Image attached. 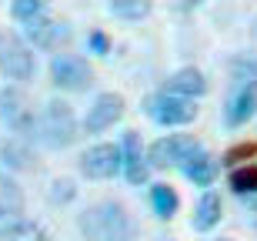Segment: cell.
<instances>
[{
	"label": "cell",
	"mask_w": 257,
	"mask_h": 241,
	"mask_svg": "<svg viewBox=\"0 0 257 241\" xmlns=\"http://www.w3.org/2000/svg\"><path fill=\"white\" fill-rule=\"evenodd\" d=\"M197 147L200 141L194 134H164L147 147V157H151L154 171H167V168H181Z\"/></svg>",
	"instance_id": "9c48e42d"
},
{
	"label": "cell",
	"mask_w": 257,
	"mask_h": 241,
	"mask_svg": "<svg viewBox=\"0 0 257 241\" xmlns=\"http://www.w3.org/2000/svg\"><path fill=\"white\" fill-rule=\"evenodd\" d=\"M144 111L157 127H187L197 121V101L181 94H171V91H154L147 101H144Z\"/></svg>",
	"instance_id": "3957f363"
},
{
	"label": "cell",
	"mask_w": 257,
	"mask_h": 241,
	"mask_svg": "<svg viewBox=\"0 0 257 241\" xmlns=\"http://www.w3.org/2000/svg\"><path fill=\"white\" fill-rule=\"evenodd\" d=\"M217 171H220L217 157L210 154V151H204V144H200L197 151L181 164V174L187 178V181H194L197 188H210V184L217 181Z\"/></svg>",
	"instance_id": "9a60e30c"
},
{
	"label": "cell",
	"mask_w": 257,
	"mask_h": 241,
	"mask_svg": "<svg viewBox=\"0 0 257 241\" xmlns=\"http://www.w3.org/2000/svg\"><path fill=\"white\" fill-rule=\"evenodd\" d=\"M47 4L50 0H10V17L17 24H27V20L47 14Z\"/></svg>",
	"instance_id": "7402d4cb"
},
{
	"label": "cell",
	"mask_w": 257,
	"mask_h": 241,
	"mask_svg": "<svg viewBox=\"0 0 257 241\" xmlns=\"http://www.w3.org/2000/svg\"><path fill=\"white\" fill-rule=\"evenodd\" d=\"M120 154H124V181L134 184V188H141V184L151 181V157H147V147L141 144V134L137 131H124L120 137Z\"/></svg>",
	"instance_id": "8fae6325"
},
{
	"label": "cell",
	"mask_w": 257,
	"mask_h": 241,
	"mask_svg": "<svg viewBox=\"0 0 257 241\" xmlns=\"http://www.w3.org/2000/svg\"><path fill=\"white\" fill-rule=\"evenodd\" d=\"M74 198H77V184L70 178H54L50 181V191H47L50 204H70Z\"/></svg>",
	"instance_id": "cb8c5ba5"
},
{
	"label": "cell",
	"mask_w": 257,
	"mask_h": 241,
	"mask_svg": "<svg viewBox=\"0 0 257 241\" xmlns=\"http://www.w3.org/2000/svg\"><path fill=\"white\" fill-rule=\"evenodd\" d=\"M164 91L181 94V97H191V101H200V97L207 94V77H204V70H200V67L187 64V67H177V70L167 74Z\"/></svg>",
	"instance_id": "5bb4252c"
},
{
	"label": "cell",
	"mask_w": 257,
	"mask_h": 241,
	"mask_svg": "<svg viewBox=\"0 0 257 241\" xmlns=\"http://www.w3.org/2000/svg\"><path fill=\"white\" fill-rule=\"evenodd\" d=\"M50 84L67 94H87L94 87V67L80 54H54L50 57Z\"/></svg>",
	"instance_id": "5b68a950"
},
{
	"label": "cell",
	"mask_w": 257,
	"mask_h": 241,
	"mask_svg": "<svg viewBox=\"0 0 257 241\" xmlns=\"http://www.w3.org/2000/svg\"><path fill=\"white\" fill-rule=\"evenodd\" d=\"M84 241H137V221L120 201H97L77 214Z\"/></svg>",
	"instance_id": "6da1fadb"
},
{
	"label": "cell",
	"mask_w": 257,
	"mask_h": 241,
	"mask_svg": "<svg viewBox=\"0 0 257 241\" xmlns=\"http://www.w3.org/2000/svg\"><path fill=\"white\" fill-rule=\"evenodd\" d=\"M217 241H234V238H217Z\"/></svg>",
	"instance_id": "83f0119b"
},
{
	"label": "cell",
	"mask_w": 257,
	"mask_h": 241,
	"mask_svg": "<svg viewBox=\"0 0 257 241\" xmlns=\"http://www.w3.org/2000/svg\"><path fill=\"white\" fill-rule=\"evenodd\" d=\"M151 208H154L157 218L171 221L174 214H177V208H181V194H177V188H171L167 181L151 184Z\"/></svg>",
	"instance_id": "ac0fdd59"
},
{
	"label": "cell",
	"mask_w": 257,
	"mask_h": 241,
	"mask_svg": "<svg viewBox=\"0 0 257 241\" xmlns=\"http://www.w3.org/2000/svg\"><path fill=\"white\" fill-rule=\"evenodd\" d=\"M184 4H187V7H200V4H204V0H184Z\"/></svg>",
	"instance_id": "4316f807"
},
{
	"label": "cell",
	"mask_w": 257,
	"mask_h": 241,
	"mask_svg": "<svg viewBox=\"0 0 257 241\" xmlns=\"http://www.w3.org/2000/svg\"><path fill=\"white\" fill-rule=\"evenodd\" d=\"M220 218H224V198H220L217 191H204L197 198V204H194V214H191V228L194 231H214L220 224Z\"/></svg>",
	"instance_id": "2e32d148"
},
{
	"label": "cell",
	"mask_w": 257,
	"mask_h": 241,
	"mask_svg": "<svg viewBox=\"0 0 257 241\" xmlns=\"http://www.w3.org/2000/svg\"><path fill=\"white\" fill-rule=\"evenodd\" d=\"M227 188H230L234 194H240V198H254V194H257V168H247V164L230 168Z\"/></svg>",
	"instance_id": "ffe728a7"
},
{
	"label": "cell",
	"mask_w": 257,
	"mask_h": 241,
	"mask_svg": "<svg viewBox=\"0 0 257 241\" xmlns=\"http://www.w3.org/2000/svg\"><path fill=\"white\" fill-rule=\"evenodd\" d=\"M257 147L254 144H237V147H230L227 154H224V164H230V168H237V164H244V157H250Z\"/></svg>",
	"instance_id": "484cf974"
},
{
	"label": "cell",
	"mask_w": 257,
	"mask_h": 241,
	"mask_svg": "<svg viewBox=\"0 0 257 241\" xmlns=\"http://www.w3.org/2000/svg\"><path fill=\"white\" fill-rule=\"evenodd\" d=\"M77 171L84 174L87 181H110L124 171V154H120V144H110V141H100V144H90L84 154L77 157Z\"/></svg>",
	"instance_id": "8992f818"
},
{
	"label": "cell",
	"mask_w": 257,
	"mask_h": 241,
	"mask_svg": "<svg viewBox=\"0 0 257 241\" xmlns=\"http://www.w3.org/2000/svg\"><path fill=\"white\" fill-rule=\"evenodd\" d=\"M0 164L7 171H34V151H30V141L24 137H7L0 141Z\"/></svg>",
	"instance_id": "e0dca14e"
},
{
	"label": "cell",
	"mask_w": 257,
	"mask_h": 241,
	"mask_svg": "<svg viewBox=\"0 0 257 241\" xmlns=\"http://www.w3.org/2000/svg\"><path fill=\"white\" fill-rule=\"evenodd\" d=\"M20 37L27 40L34 50H57L60 54V47L70 40V24L40 14V17H34V20L24 24V34H20Z\"/></svg>",
	"instance_id": "30bf717a"
},
{
	"label": "cell",
	"mask_w": 257,
	"mask_h": 241,
	"mask_svg": "<svg viewBox=\"0 0 257 241\" xmlns=\"http://www.w3.org/2000/svg\"><path fill=\"white\" fill-rule=\"evenodd\" d=\"M0 74L7 81H17V84H27L37 74L34 47L14 30H0Z\"/></svg>",
	"instance_id": "277c9868"
},
{
	"label": "cell",
	"mask_w": 257,
	"mask_h": 241,
	"mask_svg": "<svg viewBox=\"0 0 257 241\" xmlns=\"http://www.w3.org/2000/svg\"><path fill=\"white\" fill-rule=\"evenodd\" d=\"M80 137V121H77L74 107L67 104V101H60V97H54V101H47V104L40 107L37 114V141L44 147H50V151H64V147H70Z\"/></svg>",
	"instance_id": "7a4b0ae2"
},
{
	"label": "cell",
	"mask_w": 257,
	"mask_h": 241,
	"mask_svg": "<svg viewBox=\"0 0 257 241\" xmlns=\"http://www.w3.org/2000/svg\"><path fill=\"white\" fill-rule=\"evenodd\" d=\"M87 47H90V54H97V57H107V54H110V37H107L104 30H90V34H87Z\"/></svg>",
	"instance_id": "d4e9b609"
},
{
	"label": "cell",
	"mask_w": 257,
	"mask_h": 241,
	"mask_svg": "<svg viewBox=\"0 0 257 241\" xmlns=\"http://www.w3.org/2000/svg\"><path fill=\"white\" fill-rule=\"evenodd\" d=\"M4 238H7V241H50V234L44 231L40 224H34V221H27V218H24V221H20L17 228H10Z\"/></svg>",
	"instance_id": "603a6c76"
},
{
	"label": "cell",
	"mask_w": 257,
	"mask_h": 241,
	"mask_svg": "<svg viewBox=\"0 0 257 241\" xmlns=\"http://www.w3.org/2000/svg\"><path fill=\"white\" fill-rule=\"evenodd\" d=\"M254 114H257V84H234V91L227 94V107H224L227 127H244Z\"/></svg>",
	"instance_id": "4fadbf2b"
},
{
	"label": "cell",
	"mask_w": 257,
	"mask_h": 241,
	"mask_svg": "<svg viewBox=\"0 0 257 241\" xmlns=\"http://www.w3.org/2000/svg\"><path fill=\"white\" fill-rule=\"evenodd\" d=\"M0 121L24 141L37 137V114H34L30 101L24 97V91H17V87H4L0 91Z\"/></svg>",
	"instance_id": "52a82bcc"
},
{
	"label": "cell",
	"mask_w": 257,
	"mask_h": 241,
	"mask_svg": "<svg viewBox=\"0 0 257 241\" xmlns=\"http://www.w3.org/2000/svg\"><path fill=\"white\" fill-rule=\"evenodd\" d=\"M127 114V101L124 94H117V91H104V94H97L87 107L84 121H80V131L84 134H104L110 131L114 124H120V117Z\"/></svg>",
	"instance_id": "ba28073f"
},
{
	"label": "cell",
	"mask_w": 257,
	"mask_h": 241,
	"mask_svg": "<svg viewBox=\"0 0 257 241\" xmlns=\"http://www.w3.org/2000/svg\"><path fill=\"white\" fill-rule=\"evenodd\" d=\"M151 10H154V0H107V14L117 20H127V24L151 17Z\"/></svg>",
	"instance_id": "d6986e66"
},
{
	"label": "cell",
	"mask_w": 257,
	"mask_h": 241,
	"mask_svg": "<svg viewBox=\"0 0 257 241\" xmlns=\"http://www.w3.org/2000/svg\"><path fill=\"white\" fill-rule=\"evenodd\" d=\"M230 81L234 84H257V57L254 54H234L230 57Z\"/></svg>",
	"instance_id": "44dd1931"
},
{
	"label": "cell",
	"mask_w": 257,
	"mask_h": 241,
	"mask_svg": "<svg viewBox=\"0 0 257 241\" xmlns=\"http://www.w3.org/2000/svg\"><path fill=\"white\" fill-rule=\"evenodd\" d=\"M24 204H27L24 188L10 174H0V234H7L24 221Z\"/></svg>",
	"instance_id": "7c38bea8"
}]
</instances>
